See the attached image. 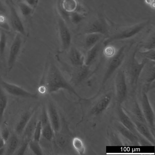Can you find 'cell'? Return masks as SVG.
Segmentation results:
<instances>
[{
    "mask_svg": "<svg viewBox=\"0 0 155 155\" xmlns=\"http://www.w3.org/2000/svg\"><path fill=\"white\" fill-rule=\"evenodd\" d=\"M64 89L74 94L79 99L84 101L85 98L82 97L75 90L71 84L65 78L53 59L47 58L42 76L39 84L38 91L47 94Z\"/></svg>",
    "mask_w": 155,
    "mask_h": 155,
    "instance_id": "cell-1",
    "label": "cell"
},
{
    "mask_svg": "<svg viewBox=\"0 0 155 155\" xmlns=\"http://www.w3.org/2000/svg\"><path fill=\"white\" fill-rule=\"evenodd\" d=\"M115 101L114 92L112 90L100 88L93 97L85 98L83 101L89 105L87 116L90 119H99L102 117Z\"/></svg>",
    "mask_w": 155,
    "mask_h": 155,
    "instance_id": "cell-2",
    "label": "cell"
},
{
    "mask_svg": "<svg viewBox=\"0 0 155 155\" xmlns=\"http://www.w3.org/2000/svg\"><path fill=\"white\" fill-rule=\"evenodd\" d=\"M107 19L110 26V32L103 43L105 46L112 42L132 38L142 31L149 24L148 20L132 24L122 25L115 23Z\"/></svg>",
    "mask_w": 155,
    "mask_h": 155,
    "instance_id": "cell-3",
    "label": "cell"
},
{
    "mask_svg": "<svg viewBox=\"0 0 155 155\" xmlns=\"http://www.w3.org/2000/svg\"><path fill=\"white\" fill-rule=\"evenodd\" d=\"M137 50V48L134 50L128 63L127 71H124L127 82H128L133 93L134 92L138 80L145 65L149 61L147 59H143L141 61H139L136 56Z\"/></svg>",
    "mask_w": 155,
    "mask_h": 155,
    "instance_id": "cell-4",
    "label": "cell"
},
{
    "mask_svg": "<svg viewBox=\"0 0 155 155\" xmlns=\"http://www.w3.org/2000/svg\"><path fill=\"white\" fill-rule=\"evenodd\" d=\"M114 109L115 116L114 119L120 122L137 137L138 139L140 145L141 146L153 145L151 143L138 132L134 124L125 112L121 105L115 103Z\"/></svg>",
    "mask_w": 155,
    "mask_h": 155,
    "instance_id": "cell-5",
    "label": "cell"
},
{
    "mask_svg": "<svg viewBox=\"0 0 155 155\" xmlns=\"http://www.w3.org/2000/svg\"><path fill=\"white\" fill-rule=\"evenodd\" d=\"M118 69L114 80L115 103L122 105L128 97L127 82L124 70Z\"/></svg>",
    "mask_w": 155,
    "mask_h": 155,
    "instance_id": "cell-6",
    "label": "cell"
},
{
    "mask_svg": "<svg viewBox=\"0 0 155 155\" xmlns=\"http://www.w3.org/2000/svg\"><path fill=\"white\" fill-rule=\"evenodd\" d=\"M127 48V45H123L113 56L109 58L100 88L104 87L106 83L113 74L120 66L125 58Z\"/></svg>",
    "mask_w": 155,
    "mask_h": 155,
    "instance_id": "cell-7",
    "label": "cell"
},
{
    "mask_svg": "<svg viewBox=\"0 0 155 155\" xmlns=\"http://www.w3.org/2000/svg\"><path fill=\"white\" fill-rule=\"evenodd\" d=\"M147 92L143 87L137 98L144 117L153 134L155 135V114L149 102Z\"/></svg>",
    "mask_w": 155,
    "mask_h": 155,
    "instance_id": "cell-8",
    "label": "cell"
},
{
    "mask_svg": "<svg viewBox=\"0 0 155 155\" xmlns=\"http://www.w3.org/2000/svg\"><path fill=\"white\" fill-rule=\"evenodd\" d=\"M110 26L107 18L101 14L96 17L86 27L83 34L98 33L108 37L109 35Z\"/></svg>",
    "mask_w": 155,
    "mask_h": 155,
    "instance_id": "cell-9",
    "label": "cell"
},
{
    "mask_svg": "<svg viewBox=\"0 0 155 155\" xmlns=\"http://www.w3.org/2000/svg\"><path fill=\"white\" fill-rule=\"evenodd\" d=\"M0 85L5 92L11 95L24 98H38L37 93L31 92L17 85L7 82L1 77Z\"/></svg>",
    "mask_w": 155,
    "mask_h": 155,
    "instance_id": "cell-10",
    "label": "cell"
},
{
    "mask_svg": "<svg viewBox=\"0 0 155 155\" xmlns=\"http://www.w3.org/2000/svg\"><path fill=\"white\" fill-rule=\"evenodd\" d=\"M122 107L125 112L134 124L138 132L154 146L155 143V135L153 134L148 125L137 119L127 109L122 106Z\"/></svg>",
    "mask_w": 155,
    "mask_h": 155,
    "instance_id": "cell-11",
    "label": "cell"
},
{
    "mask_svg": "<svg viewBox=\"0 0 155 155\" xmlns=\"http://www.w3.org/2000/svg\"><path fill=\"white\" fill-rule=\"evenodd\" d=\"M58 27L59 35L60 41L61 52L68 50L70 47L72 38L70 32L65 21L62 18L58 19Z\"/></svg>",
    "mask_w": 155,
    "mask_h": 155,
    "instance_id": "cell-12",
    "label": "cell"
},
{
    "mask_svg": "<svg viewBox=\"0 0 155 155\" xmlns=\"http://www.w3.org/2000/svg\"><path fill=\"white\" fill-rule=\"evenodd\" d=\"M21 35L18 33L16 35L10 48L7 62L9 72L15 65L22 45V39Z\"/></svg>",
    "mask_w": 155,
    "mask_h": 155,
    "instance_id": "cell-13",
    "label": "cell"
},
{
    "mask_svg": "<svg viewBox=\"0 0 155 155\" xmlns=\"http://www.w3.org/2000/svg\"><path fill=\"white\" fill-rule=\"evenodd\" d=\"M8 4L10 10V25L15 31L20 35H25L26 31L24 25L14 6L9 2Z\"/></svg>",
    "mask_w": 155,
    "mask_h": 155,
    "instance_id": "cell-14",
    "label": "cell"
},
{
    "mask_svg": "<svg viewBox=\"0 0 155 155\" xmlns=\"http://www.w3.org/2000/svg\"><path fill=\"white\" fill-rule=\"evenodd\" d=\"M90 66L85 64L79 67H73L70 83L73 86L78 85L83 82L89 75Z\"/></svg>",
    "mask_w": 155,
    "mask_h": 155,
    "instance_id": "cell-15",
    "label": "cell"
},
{
    "mask_svg": "<svg viewBox=\"0 0 155 155\" xmlns=\"http://www.w3.org/2000/svg\"><path fill=\"white\" fill-rule=\"evenodd\" d=\"M46 109L54 134L59 132L61 129V120L57 108L54 103L50 102L48 105Z\"/></svg>",
    "mask_w": 155,
    "mask_h": 155,
    "instance_id": "cell-16",
    "label": "cell"
},
{
    "mask_svg": "<svg viewBox=\"0 0 155 155\" xmlns=\"http://www.w3.org/2000/svg\"><path fill=\"white\" fill-rule=\"evenodd\" d=\"M42 127V136L47 140H53L54 133L48 116L46 108L43 107L39 117Z\"/></svg>",
    "mask_w": 155,
    "mask_h": 155,
    "instance_id": "cell-17",
    "label": "cell"
},
{
    "mask_svg": "<svg viewBox=\"0 0 155 155\" xmlns=\"http://www.w3.org/2000/svg\"><path fill=\"white\" fill-rule=\"evenodd\" d=\"M112 126L113 128L120 136L128 140L131 144L135 146L140 145L137 137L119 121L114 119L112 122Z\"/></svg>",
    "mask_w": 155,
    "mask_h": 155,
    "instance_id": "cell-18",
    "label": "cell"
},
{
    "mask_svg": "<svg viewBox=\"0 0 155 155\" xmlns=\"http://www.w3.org/2000/svg\"><path fill=\"white\" fill-rule=\"evenodd\" d=\"M125 101L127 102L126 105H122L127 109L137 119L148 125L136 97L133 96L131 98L128 97Z\"/></svg>",
    "mask_w": 155,
    "mask_h": 155,
    "instance_id": "cell-19",
    "label": "cell"
},
{
    "mask_svg": "<svg viewBox=\"0 0 155 155\" xmlns=\"http://www.w3.org/2000/svg\"><path fill=\"white\" fill-rule=\"evenodd\" d=\"M36 106L31 110L23 113L18 120L15 127V131L17 135H21L29 121L34 113L38 108Z\"/></svg>",
    "mask_w": 155,
    "mask_h": 155,
    "instance_id": "cell-20",
    "label": "cell"
},
{
    "mask_svg": "<svg viewBox=\"0 0 155 155\" xmlns=\"http://www.w3.org/2000/svg\"><path fill=\"white\" fill-rule=\"evenodd\" d=\"M38 108L32 116L23 133V140L29 142L33 139L35 127L39 119L40 115L38 114Z\"/></svg>",
    "mask_w": 155,
    "mask_h": 155,
    "instance_id": "cell-21",
    "label": "cell"
},
{
    "mask_svg": "<svg viewBox=\"0 0 155 155\" xmlns=\"http://www.w3.org/2000/svg\"><path fill=\"white\" fill-rule=\"evenodd\" d=\"M69 50L68 59L73 67H79L84 64V56L80 50L75 47L70 48Z\"/></svg>",
    "mask_w": 155,
    "mask_h": 155,
    "instance_id": "cell-22",
    "label": "cell"
},
{
    "mask_svg": "<svg viewBox=\"0 0 155 155\" xmlns=\"http://www.w3.org/2000/svg\"><path fill=\"white\" fill-rule=\"evenodd\" d=\"M82 39L83 48L87 51L93 47L100 41L104 36L98 33L84 34Z\"/></svg>",
    "mask_w": 155,
    "mask_h": 155,
    "instance_id": "cell-23",
    "label": "cell"
},
{
    "mask_svg": "<svg viewBox=\"0 0 155 155\" xmlns=\"http://www.w3.org/2000/svg\"><path fill=\"white\" fill-rule=\"evenodd\" d=\"M101 40L87 51L84 56V64L90 66L95 60L99 54Z\"/></svg>",
    "mask_w": 155,
    "mask_h": 155,
    "instance_id": "cell-24",
    "label": "cell"
},
{
    "mask_svg": "<svg viewBox=\"0 0 155 155\" xmlns=\"http://www.w3.org/2000/svg\"><path fill=\"white\" fill-rule=\"evenodd\" d=\"M7 141V145L6 150V154L11 155L14 154L20 143V140L17 135L13 134L10 135Z\"/></svg>",
    "mask_w": 155,
    "mask_h": 155,
    "instance_id": "cell-25",
    "label": "cell"
},
{
    "mask_svg": "<svg viewBox=\"0 0 155 155\" xmlns=\"http://www.w3.org/2000/svg\"><path fill=\"white\" fill-rule=\"evenodd\" d=\"M108 136L109 143L112 146H122V141L121 140L119 134L114 128H109L108 130Z\"/></svg>",
    "mask_w": 155,
    "mask_h": 155,
    "instance_id": "cell-26",
    "label": "cell"
},
{
    "mask_svg": "<svg viewBox=\"0 0 155 155\" xmlns=\"http://www.w3.org/2000/svg\"><path fill=\"white\" fill-rule=\"evenodd\" d=\"M141 51L155 49V34L154 30L152 31L146 40L141 44Z\"/></svg>",
    "mask_w": 155,
    "mask_h": 155,
    "instance_id": "cell-27",
    "label": "cell"
},
{
    "mask_svg": "<svg viewBox=\"0 0 155 155\" xmlns=\"http://www.w3.org/2000/svg\"><path fill=\"white\" fill-rule=\"evenodd\" d=\"M8 102V97L3 89L0 86V122L2 120Z\"/></svg>",
    "mask_w": 155,
    "mask_h": 155,
    "instance_id": "cell-28",
    "label": "cell"
},
{
    "mask_svg": "<svg viewBox=\"0 0 155 155\" xmlns=\"http://www.w3.org/2000/svg\"><path fill=\"white\" fill-rule=\"evenodd\" d=\"M71 144L74 150L81 155L85 153V148L84 143L82 139L77 137H73L72 139Z\"/></svg>",
    "mask_w": 155,
    "mask_h": 155,
    "instance_id": "cell-29",
    "label": "cell"
},
{
    "mask_svg": "<svg viewBox=\"0 0 155 155\" xmlns=\"http://www.w3.org/2000/svg\"><path fill=\"white\" fill-rule=\"evenodd\" d=\"M137 53L142 60L147 59L149 61H155V49L143 51L137 50Z\"/></svg>",
    "mask_w": 155,
    "mask_h": 155,
    "instance_id": "cell-30",
    "label": "cell"
},
{
    "mask_svg": "<svg viewBox=\"0 0 155 155\" xmlns=\"http://www.w3.org/2000/svg\"><path fill=\"white\" fill-rule=\"evenodd\" d=\"M18 8L21 15L24 17L30 16L32 14L34 9L24 2L18 3Z\"/></svg>",
    "mask_w": 155,
    "mask_h": 155,
    "instance_id": "cell-31",
    "label": "cell"
},
{
    "mask_svg": "<svg viewBox=\"0 0 155 155\" xmlns=\"http://www.w3.org/2000/svg\"><path fill=\"white\" fill-rule=\"evenodd\" d=\"M39 142L32 139L28 142V147L31 151L35 155L43 154L42 150Z\"/></svg>",
    "mask_w": 155,
    "mask_h": 155,
    "instance_id": "cell-32",
    "label": "cell"
},
{
    "mask_svg": "<svg viewBox=\"0 0 155 155\" xmlns=\"http://www.w3.org/2000/svg\"><path fill=\"white\" fill-rule=\"evenodd\" d=\"M7 43L6 34L3 31H0V58H2L4 56Z\"/></svg>",
    "mask_w": 155,
    "mask_h": 155,
    "instance_id": "cell-33",
    "label": "cell"
},
{
    "mask_svg": "<svg viewBox=\"0 0 155 155\" xmlns=\"http://www.w3.org/2000/svg\"><path fill=\"white\" fill-rule=\"evenodd\" d=\"M42 127L41 121L39 119L38 121L34 130L33 139L36 141H40L42 136Z\"/></svg>",
    "mask_w": 155,
    "mask_h": 155,
    "instance_id": "cell-34",
    "label": "cell"
},
{
    "mask_svg": "<svg viewBox=\"0 0 155 155\" xmlns=\"http://www.w3.org/2000/svg\"><path fill=\"white\" fill-rule=\"evenodd\" d=\"M83 18V16L77 12L74 11L70 13L69 19L74 24L79 23Z\"/></svg>",
    "mask_w": 155,
    "mask_h": 155,
    "instance_id": "cell-35",
    "label": "cell"
},
{
    "mask_svg": "<svg viewBox=\"0 0 155 155\" xmlns=\"http://www.w3.org/2000/svg\"><path fill=\"white\" fill-rule=\"evenodd\" d=\"M4 14L0 12V28L6 31H9L10 26Z\"/></svg>",
    "mask_w": 155,
    "mask_h": 155,
    "instance_id": "cell-36",
    "label": "cell"
},
{
    "mask_svg": "<svg viewBox=\"0 0 155 155\" xmlns=\"http://www.w3.org/2000/svg\"><path fill=\"white\" fill-rule=\"evenodd\" d=\"M116 52L114 47L109 45L104 46L103 50L104 55L106 57L109 58L113 56Z\"/></svg>",
    "mask_w": 155,
    "mask_h": 155,
    "instance_id": "cell-37",
    "label": "cell"
},
{
    "mask_svg": "<svg viewBox=\"0 0 155 155\" xmlns=\"http://www.w3.org/2000/svg\"><path fill=\"white\" fill-rule=\"evenodd\" d=\"M29 142L26 140H23L22 143L18 147L14 154L16 155H23L26 151L28 147Z\"/></svg>",
    "mask_w": 155,
    "mask_h": 155,
    "instance_id": "cell-38",
    "label": "cell"
},
{
    "mask_svg": "<svg viewBox=\"0 0 155 155\" xmlns=\"http://www.w3.org/2000/svg\"><path fill=\"white\" fill-rule=\"evenodd\" d=\"M0 136L5 142L7 141L10 136V132L7 128L3 129L0 134Z\"/></svg>",
    "mask_w": 155,
    "mask_h": 155,
    "instance_id": "cell-39",
    "label": "cell"
},
{
    "mask_svg": "<svg viewBox=\"0 0 155 155\" xmlns=\"http://www.w3.org/2000/svg\"><path fill=\"white\" fill-rule=\"evenodd\" d=\"M23 2L34 8L37 5L38 0H24Z\"/></svg>",
    "mask_w": 155,
    "mask_h": 155,
    "instance_id": "cell-40",
    "label": "cell"
},
{
    "mask_svg": "<svg viewBox=\"0 0 155 155\" xmlns=\"http://www.w3.org/2000/svg\"><path fill=\"white\" fill-rule=\"evenodd\" d=\"M0 12L5 14L7 12V9L4 4L0 0Z\"/></svg>",
    "mask_w": 155,
    "mask_h": 155,
    "instance_id": "cell-41",
    "label": "cell"
},
{
    "mask_svg": "<svg viewBox=\"0 0 155 155\" xmlns=\"http://www.w3.org/2000/svg\"><path fill=\"white\" fill-rule=\"evenodd\" d=\"M5 142L0 136V148L5 146Z\"/></svg>",
    "mask_w": 155,
    "mask_h": 155,
    "instance_id": "cell-42",
    "label": "cell"
},
{
    "mask_svg": "<svg viewBox=\"0 0 155 155\" xmlns=\"http://www.w3.org/2000/svg\"><path fill=\"white\" fill-rule=\"evenodd\" d=\"M5 151V149L4 147L0 148V155H2Z\"/></svg>",
    "mask_w": 155,
    "mask_h": 155,
    "instance_id": "cell-43",
    "label": "cell"
},
{
    "mask_svg": "<svg viewBox=\"0 0 155 155\" xmlns=\"http://www.w3.org/2000/svg\"><path fill=\"white\" fill-rule=\"evenodd\" d=\"M153 1H154V0H146V2L148 4L150 5L153 4Z\"/></svg>",
    "mask_w": 155,
    "mask_h": 155,
    "instance_id": "cell-44",
    "label": "cell"
},
{
    "mask_svg": "<svg viewBox=\"0 0 155 155\" xmlns=\"http://www.w3.org/2000/svg\"></svg>",
    "mask_w": 155,
    "mask_h": 155,
    "instance_id": "cell-45",
    "label": "cell"
},
{
    "mask_svg": "<svg viewBox=\"0 0 155 155\" xmlns=\"http://www.w3.org/2000/svg\"></svg>",
    "mask_w": 155,
    "mask_h": 155,
    "instance_id": "cell-46",
    "label": "cell"
}]
</instances>
